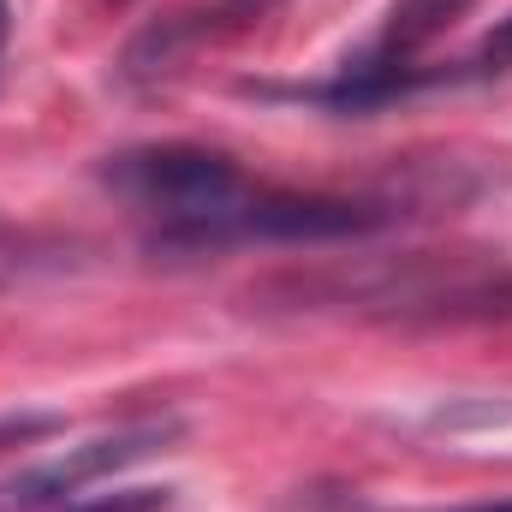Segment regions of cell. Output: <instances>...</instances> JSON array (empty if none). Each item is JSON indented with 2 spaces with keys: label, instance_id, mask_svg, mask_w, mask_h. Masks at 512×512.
<instances>
[{
  "label": "cell",
  "instance_id": "9c48e42d",
  "mask_svg": "<svg viewBox=\"0 0 512 512\" xmlns=\"http://www.w3.org/2000/svg\"><path fill=\"white\" fill-rule=\"evenodd\" d=\"M459 512H512V501H489V507H459Z\"/></svg>",
  "mask_w": 512,
  "mask_h": 512
},
{
  "label": "cell",
  "instance_id": "ba28073f",
  "mask_svg": "<svg viewBox=\"0 0 512 512\" xmlns=\"http://www.w3.org/2000/svg\"><path fill=\"white\" fill-rule=\"evenodd\" d=\"M6 36H12V6L0 0V48H6Z\"/></svg>",
  "mask_w": 512,
  "mask_h": 512
},
{
  "label": "cell",
  "instance_id": "8992f818",
  "mask_svg": "<svg viewBox=\"0 0 512 512\" xmlns=\"http://www.w3.org/2000/svg\"><path fill=\"white\" fill-rule=\"evenodd\" d=\"M167 489H120V495H96V501H78L66 512H167Z\"/></svg>",
  "mask_w": 512,
  "mask_h": 512
},
{
  "label": "cell",
  "instance_id": "7a4b0ae2",
  "mask_svg": "<svg viewBox=\"0 0 512 512\" xmlns=\"http://www.w3.org/2000/svg\"><path fill=\"white\" fill-rule=\"evenodd\" d=\"M387 227L382 203L364 197H310V191H262L251 185L239 221H233V245H322V239H358Z\"/></svg>",
  "mask_w": 512,
  "mask_h": 512
},
{
  "label": "cell",
  "instance_id": "3957f363",
  "mask_svg": "<svg viewBox=\"0 0 512 512\" xmlns=\"http://www.w3.org/2000/svg\"><path fill=\"white\" fill-rule=\"evenodd\" d=\"M167 435H173L167 423H143V429L102 435V441H90V447H72L66 459H48V465H36V471L12 477V483L0 489V512H42V507H60V501H66V495H78L84 483H96V477H114V471H126L131 459L155 453Z\"/></svg>",
  "mask_w": 512,
  "mask_h": 512
},
{
  "label": "cell",
  "instance_id": "6da1fadb",
  "mask_svg": "<svg viewBox=\"0 0 512 512\" xmlns=\"http://www.w3.org/2000/svg\"><path fill=\"white\" fill-rule=\"evenodd\" d=\"M131 209H143L155 221L149 245L167 256H203L233 245V221L251 197L245 173L215 155V149H191V143H149L126 149L108 161L102 173Z\"/></svg>",
  "mask_w": 512,
  "mask_h": 512
},
{
  "label": "cell",
  "instance_id": "52a82bcc",
  "mask_svg": "<svg viewBox=\"0 0 512 512\" xmlns=\"http://www.w3.org/2000/svg\"><path fill=\"white\" fill-rule=\"evenodd\" d=\"M483 66H489V72H512V12L489 30V42H483Z\"/></svg>",
  "mask_w": 512,
  "mask_h": 512
},
{
  "label": "cell",
  "instance_id": "277c9868",
  "mask_svg": "<svg viewBox=\"0 0 512 512\" xmlns=\"http://www.w3.org/2000/svg\"><path fill=\"white\" fill-rule=\"evenodd\" d=\"M471 6H477V0H393V12H387L376 48L364 54V66L411 72V60H417L435 36H447V30H453Z\"/></svg>",
  "mask_w": 512,
  "mask_h": 512
},
{
  "label": "cell",
  "instance_id": "5b68a950",
  "mask_svg": "<svg viewBox=\"0 0 512 512\" xmlns=\"http://www.w3.org/2000/svg\"><path fill=\"white\" fill-rule=\"evenodd\" d=\"M399 322H512V268L483 280H453L441 292H405Z\"/></svg>",
  "mask_w": 512,
  "mask_h": 512
}]
</instances>
